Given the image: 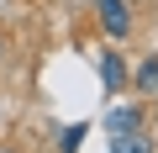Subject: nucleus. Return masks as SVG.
<instances>
[{"instance_id": "8", "label": "nucleus", "mask_w": 158, "mask_h": 153, "mask_svg": "<svg viewBox=\"0 0 158 153\" xmlns=\"http://www.w3.org/2000/svg\"><path fill=\"white\" fill-rule=\"evenodd\" d=\"M153 127H158V95H153Z\"/></svg>"}, {"instance_id": "5", "label": "nucleus", "mask_w": 158, "mask_h": 153, "mask_svg": "<svg viewBox=\"0 0 158 153\" xmlns=\"http://www.w3.org/2000/svg\"><path fill=\"white\" fill-rule=\"evenodd\" d=\"M158 142H153V132L148 127H137V132H116L111 137V153H153Z\"/></svg>"}, {"instance_id": "4", "label": "nucleus", "mask_w": 158, "mask_h": 153, "mask_svg": "<svg viewBox=\"0 0 158 153\" xmlns=\"http://www.w3.org/2000/svg\"><path fill=\"white\" fill-rule=\"evenodd\" d=\"M127 85H132V95H158V53H148V58L132 69Z\"/></svg>"}, {"instance_id": "3", "label": "nucleus", "mask_w": 158, "mask_h": 153, "mask_svg": "<svg viewBox=\"0 0 158 153\" xmlns=\"http://www.w3.org/2000/svg\"><path fill=\"white\" fill-rule=\"evenodd\" d=\"M142 121H148V111H142L137 100H132V106H111V111H106V132H111V137H116V132H137Z\"/></svg>"}, {"instance_id": "9", "label": "nucleus", "mask_w": 158, "mask_h": 153, "mask_svg": "<svg viewBox=\"0 0 158 153\" xmlns=\"http://www.w3.org/2000/svg\"><path fill=\"white\" fill-rule=\"evenodd\" d=\"M0 153H21V148H0Z\"/></svg>"}, {"instance_id": "7", "label": "nucleus", "mask_w": 158, "mask_h": 153, "mask_svg": "<svg viewBox=\"0 0 158 153\" xmlns=\"http://www.w3.org/2000/svg\"><path fill=\"white\" fill-rule=\"evenodd\" d=\"M6 53H11V37H6V32H0V63H6Z\"/></svg>"}, {"instance_id": "2", "label": "nucleus", "mask_w": 158, "mask_h": 153, "mask_svg": "<svg viewBox=\"0 0 158 153\" xmlns=\"http://www.w3.org/2000/svg\"><path fill=\"white\" fill-rule=\"evenodd\" d=\"M127 79H132V69H127V53H100V85H106V95H121L127 90Z\"/></svg>"}, {"instance_id": "6", "label": "nucleus", "mask_w": 158, "mask_h": 153, "mask_svg": "<svg viewBox=\"0 0 158 153\" xmlns=\"http://www.w3.org/2000/svg\"><path fill=\"white\" fill-rule=\"evenodd\" d=\"M85 137H90V127L79 121V127H69V132H63V142H58V148H63V153H79V142H85Z\"/></svg>"}, {"instance_id": "1", "label": "nucleus", "mask_w": 158, "mask_h": 153, "mask_svg": "<svg viewBox=\"0 0 158 153\" xmlns=\"http://www.w3.org/2000/svg\"><path fill=\"white\" fill-rule=\"evenodd\" d=\"M90 6H95V21H100V32L111 37V42H127L132 37V6H127V0H90Z\"/></svg>"}]
</instances>
